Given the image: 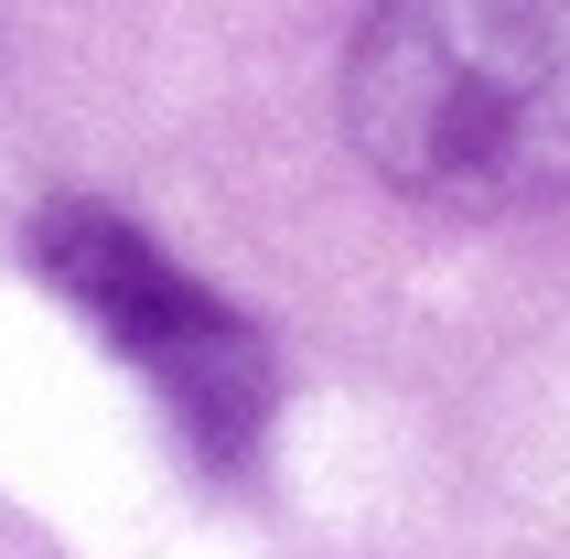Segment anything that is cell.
Here are the masks:
<instances>
[{
    "label": "cell",
    "mask_w": 570,
    "mask_h": 559,
    "mask_svg": "<svg viewBox=\"0 0 570 559\" xmlns=\"http://www.w3.org/2000/svg\"><path fill=\"white\" fill-rule=\"evenodd\" d=\"M345 140L387 194L528 216L570 194V0H377L345 43Z\"/></svg>",
    "instance_id": "1"
},
{
    "label": "cell",
    "mask_w": 570,
    "mask_h": 559,
    "mask_svg": "<svg viewBox=\"0 0 570 559\" xmlns=\"http://www.w3.org/2000/svg\"><path fill=\"white\" fill-rule=\"evenodd\" d=\"M32 258H43V280L161 388V409L194 431L205 463H248V441L269 431V344H258L205 280L173 269V258H161L140 226H119L108 205H55V216L32 226Z\"/></svg>",
    "instance_id": "2"
}]
</instances>
